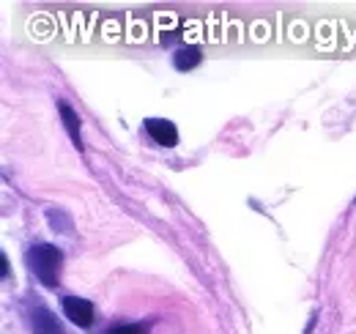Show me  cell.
I'll list each match as a JSON object with an SVG mask.
<instances>
[{
  "instance_id": "1",
  "label": "cell",
  "mask_w": 356,
  "mask_h": 334,
  "mask_svg": "<svg viewBox=\"0 0 356 334\" xmlns=\"http://www.w3.org/2000/svg\"><path fill=\"white\" fill-rule=\"evenodd\" d=\"M60 263H63V252L52 244H36L28 249V266L33 269L36 280L47 287L58 285V274H60Z\"/></svg>"
},
{
  "instance_id": "10",
  "label": "cell",
  "mask_w": 356,
  "mask_h": 334,
  "mask_svg": "<svg viewBox=\"0 0 356 334\" xmlns=\"http://www.w3.org/2000/svg\"><path fill=\"white\" fill-rule=\"evenodd\" d=\"M354 203H356V197H354Z\"/></svg>"
},
{
  "instance_id": "6",
  "label": "cell",
  "mask_w": 356,
  "mask_h": 334,
  "mask_svg": "<svg viewBox=\"0 0 356 334\" xmlns=\"http://www.w3.org/2000/svg\"><path fill=\"white\" fill-rule=\"evenodd\" d=\"M200 60H203V52L197 47H181L173 55V66H176L178 72H189V69L200 66Z\"/></svg>"
},
{
  "instance_id": "4",
  "label": "cell",
  "mask_w": 356,
  "mask_h": 334,
  "mask_svg": "<svg viewBox=\"0 0 356 334\" xmlns=\"http://www.w3.org/2000/svg\"><path fill=\"white\" fill-rule=\"evenodd\" d=\"M31 326H33V334H63V326L58 324V318L47 307H36L33 310Z\"/></svg>"
},
{
  "instance_id": "7",
  "label": "cell",
  "mask_w": 356,
  "mask_h": 334,
  "mask_svg": "<svg viewBox=\"0 0 356 334\" xmlns=\"http://www.w3.org/2000/svg\"><path fill=\"white\" fill-rule=\"evenodd\" d=\"M47 219H49V225H52L55 231L72 233V219H69V214H63L60 208H47Z\"/></svg>"
},
{
  "instance_id": "5",
  "label": "cell",
  "mask_w": 356,
  "mask_h": 334,
  "mask_svg": "<svg viewBox=\"0 0 356 334\" xmlns=\"http://www.w3.org/2000/svg\"><path fill=\"white\" fill-rule=\"evenodd\" d=\"M60 118H63V126H66V132H69V137H72V143L77 145L80 151H83V135H80V115L66 104V101H60Z\"/></svg>"
},
{
  "instance_id": "3",
  "label": "cell",
  "mask_w": 356,
  "mask_h": 334,
  "mask_svg": "<svg viewBox=\"0 0 356 334\" xmlns=\"http://www.w3.org/2000/svg\"><path fill=\"white\" fill-rule=\"evenodd\" d=\"M145 132L154 137V143L165 145V148H173L178 145V129L173 121H165V118H145Z\"/></svg>"
},
{
  "instance_id": "2",
  "label": "cell",
  "mask_w": 356,
  "mask_h": 334,
  "mask_svg": "<svg viewBox=\"0 0 356 334\" xmlns=\"http://www.w3.org/2000/svg\"><path fill=\"white\" fill-rule=\"evenodd\" d=\"M63 315L74 326L88 329L90 324H93V304H90L88 299H80V296H66L63 299Z\"/></svg>"
},
{
  "instance_id": "8",
  "label": "cell",
  "mask_w": 356,
  "mask_h": 334,
  "mask_svg": "<svg viewBox=\"0 0 356 334\" xmlns=\"http://www.w3.org/2000/svg\"><path fill=\"white\" fill-rule=\"evenodd\" d=\"M107 334H148V326L145 324H124V326H115Z\"/></svg>"
},
{
  "instance_id": "9",
  "label": "cell",
  "mask_w": 356,
  "mask_h": 334,
  "mask_svg": "<svg viewBox=\"0 0 356 334\" xmlns=\"http://www.w3.org/2000/svg\"><path fill=\"white\" fill-rule=\"evenodd\" d=\"M11 272H8V258H6V252H0V277L6 280Z\"/></svg>"
}]
</instances>
